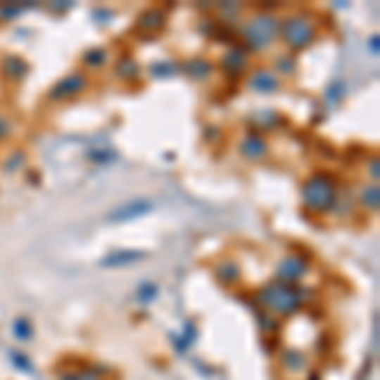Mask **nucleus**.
Instances as JSON below:
<instances>
[{"instance_id":"1","label":"nucleus","mask_w":380,"mask_h":380,"mask_svg":"<svg viewBox=\"0 0 380 380\" xmlns=\"http://www.w3.org/2000/svg\"><path fill=\"white\" fill-rule=\"evenodd\" d=\"M259 307L272 317H294L304 310L307 304V291L299 284H284V281H272L256 291Z\"/></svg>"},{"instance_id":"2","label":"nucleus","mask_w":380,"mask_h":380,"mask_svg":"<svg viewBox=\"0 0 380 380\" xmlns=\"http://www.w3.org/2000/svg\"><path fill=\"white\" fill-rule=\"evenodd\" d=\"M337 201H340V185H337V177L329 175L324 170L312 172L302 185V203L304 208L312 210L317 215L332 213L337 208Z\"/></svg>"},{"instance_id":"3","label":"nucleus","mask_w":380,"mask_h":380,"mask_svg":"<svg viewBox=\"0 0 380 380\" xmlns=\"http://www.w3.org/2000/svg\"><path fill=\"white\" fill-rule=\"evenodd\" d=\"M279 38V18L272 13H253L251 18L241 23V41L248 53H259V51L272 49Z\"/></svg>"},{"instance_id":"4","label":"nucleus","mask_w":380,"mask_h":380,"mask_svg":"<svg viewBox=\"0 0 380 380\" xmlns=\"http://www.w3.org/2000/svg\"><path fill=\"white\" fill-rule=\"evenodd\" d=\"M317 23L310 13L297 11L279 20V38L289 51H304L317 41Z\"/></svg>"},{"instance_id":"5","label":"nucleus","mask_w":380,"mask_h":380,"mask_svg":"<svg viewBox=\"0 0 380 380\" xmlns=\"http://www.w3.org/2000/svg\"><path fill=\"white\" fill-rule=\"evenodd\" d=\"M310 259L302 253H286L284 259L277 264V281L284 284H299L307 274H310Z\"/></svg>"},{"instance_id":"6","label":"nucleus","mask_w":380,"mask_h":380,"mask_svg":"<svg viewBox=\"0 0 380 380\" xmlns=\"http://www.w3.org/2000/svg\"><path fill=\"white\" fill-rule=\"evenodd\" d=\"M89 84H91L89 74H82V71H74V74L63 76V79H58V82L53 84V87H51L49 99H51V101L74 99V96H79V94H82V91H87Z\"/></svg>"},{"instance_id":"7","label":"nucleus","mask_w":380,"mask_h":380,"mask_svg":"<svg viewBox=\"0 0 380 380\" xmlns=\"http://www.w3.org/2000/svg\"><path fill=\"white\" fill-rule=\"evenodd\" d=\"M246 87L251 89V91H256V94H277L279 89H281V79H279L269 66H256V69L248 74Z\"/></svg>"},{"instance_id":"8","label":"nucleus","mask_w":380,"mask_h":380,"mask_svg":"<svg viewBox=\"0 0 380 380\" xmlns=\"http://www.w3.org/2000/svg\"><path fill=\"white\" fill-rule=\"evenodd\" d=\"M223 71L228 76H243L251 66V53H248L243 46H231V49L223 53V61H221Z\"/></svg>"},{"instance_id":"9","label":"nucleus","mask_w":380,"mask_h":380,"mask_svg":"<svg viewBox=\"0 0 380 380\" xmlns=\"http://www.w3.org/2000/svg\"><path fill=\"white\" fill-rule=\"evenodd\" d=\"M239 150L246 160L256 163V160H264L269 155V142H266V137L261 132H248L239 142Z\"/></svg>"},{"instance_id":"10","label":"nucleus","mask_w":380,"mask_h":380,"mask_svg":"<svg viewBox=\"0 0 380 380\" xmlns=\"http://www.w3.org/2000/svg\"><path fill=\"white\" fill-rule=\"evenodd\" d=\"M213 274H215V279H218V281H221L223 286H234V284H239L241 277H243V272H241V266L236 264L234 259H223V261H218V264L213 266Z\"/></svg>"},{"instance_id":"11","label":"nucleus","mask_w":380,"mask_h":380,"mask_svg":"<svg viewBox=\"0 0 380 380\" xmlns=\"http://www.w3.org/2000/svg\"><path fill=\"white\" fill-rule=\"evenodd\" d=\"M0 69H3V76H6V79L20 82V79L28 74V63H25V58H20V56H6Z\"/></svg>"},{"instance_id":"12","label":"nucleus","mask_w":380,"mask_h":380,"mask_svg":"<svg viewBox=\"0 0 380 380\" xmlns=\"http://www.w3.org/2000/svg\"><path fill=\"white\" fill-rule=\"evenodd\" d=\"M150 210V201H137V203H129V205H122V208H117V210H112L109 213V221H129V218H137V215H142V213H147Z\"/></svg>"},{"instance_id":"13","label":"nucleus","mask_w":380,"mask_h":380,"mask_svg":"<svg viewBox=\"0 0 380 380\" xmlns=\"http://www.w3.org/2000/svg\"><path fill=\"white\" fill-rule=\"evenodd\" d=\"M165 25V13L158 11V8H150L147 13H142L137 20V28L139 31H147V33H158L163 31Z\"/></svg>"},{"instance_id":"14","label":"nucleus","mask_w":380,"mask_h":380,"mask_svg":"<svg viewBox=\"0 0 380 380\" xmlns=\"http://www.w3.org/2000/svg\"><path fill=\"white\" fill-rule=\"evenodd\" d=\"M114 71H117V76H120L122 82H137L139 74H142V69H139V63L134 61L132 56H122L120 61L114 63Z\"/></svg>"},{"instance_id":"15","label":"nucleus","mask_w":380,"mask_h":380,"mask_svg":"<svg viewBox=\"0 0 380 380\" xmlns=\"http://www.w3.org/2000/svg\"><path fill=\"white\" fill-rule=\"evenodd\" d=\"M357 203H360L365 210H373V213H375V210H378V205H380V188H378V183L362 185L360 193H357Z\"/></svg>"},{"instance_id":"16","label":"nucleus","mask_w":380,"mask_h":380,"mask_svg":"<svg viewBox=\"0 0 380 380\" xmlns=\"http://www.w3.org/2000/svg\"><path fill=\"white\" fill-rule=\"evenodd\" d=\"M185 74H188L190 79L203 82V79H208V76L213 74V63H210L208 58H190V61L185 63Z\"/></svg>"},{"instance_id":"17","label":"nucleus","mask_w":380,"mask_h":380,"mask_svg":"<svg viewBox=\"0 0 380 380\" xmlns=\"http://www.w3.org/2000/svg\"><path fill=\"white\" fill-rule=\"evenodd\" d=\"M269 69H272L274 74L279 76V79H281V76H291L294 71H297V58H294V53H284V56H277Z\"/></svg>"},{"instance_id":"18","label":"nucleus","mask_w":380,"mask_h":380,"mask_svg":"<svg viewBox=\"0 0 380 380\" xmlns=\"http://www.w3.org/2000/svg\"><path fill=\"white\" fill-rule=\"evenodd\" d=\"M139 259H145V253L142 251H117L112 253V256H107L104 259V266H109V269H114V266H122V264H129V261H139Z\"/></svg>"},{"instance_id":"19","label":"nucleus","mask_w":380,"mask_h":380,"mask_svg":"<svg viewBox=\"0 0 380 380\" xmlns=\"http://www.w3.org/2000/svg\"><path fill=\"white\" fill-rule=\"evenodd\" d=\"M107 61H109L107 49H89L84 53V63H87L89 69H101V66H107Z\"/></svg>"},{"instance_id":"20","label":"nucleus","mask_w":380,"mask_h":380,"mask_svg":"<svg viewBox=\"0 0 380 380\" xmlns=\"http://www.w3.org/2000/svg\"><path fill=\"white\" fill-rule=\"evenodd\" d=\"M284 365L286 370H307V355L304 353H297V350H286L284 353Z\"/></svg>"},{"instance_id":"21","label":"nucleus","mask_w":380,"mask_h":380,"mask_svg":"<svg viewBox=\"0 0 380 380\" xmlns=\"http://www.w3.org/2000/svg\"><path fill=\"white\" fill-rule=\"evenodd\" d=\"M58 380H101V373L94 367H82V370H69V373H61Z\"/></svg>"},{"instance_id":"22","label":"nucleus","mask_w":380,"mask_h":380,"mask_svg":"<svg viewBox=\"0 0 380 380\" xmlns=\"http://www.w3.org/2000/svg\"><path fill=\"white\" fill-rule=\"evenodd\" d=\"M23 11H25V6H20V3H6V6H0V20L18 18Z\"/></svg>"},{"instance_id":"23","label":"nucleus","mask_w":380,"mask_h":380,"mask_svg":"<svg viewBox=\"0 0 380 380\" xmlns=\"http://www.w3.org/2000/svg\"><path fill=\"white\" fill-rule=\"evenodd\" d=\"M23 165H25V152L23 150H15L11 158L6 160V165H3V167H6L8 172H18Z\"/></svg>"},{"instance_id":"24","label":"nucleus","mask_w":380,"mask_h":380,"mask_svg":"<svg viewBox=\"0 0 380 380\" xmlns=\"http://www.w3.org/2000/svg\"><path fill=\"white\" fill-rule=\"evenodd\" d=\"M272 122H281V117H279L277 112H261L256 120H253V125L259 127V129H274Z\"/></svg>"},{"instance_id":"25","label":"nucleus","mask_w":380,"mask_h":380,"mask_svg":"<svg viewBox=\"0 0 380 380\" xmlns=\"http://www.w3.org/2000/svg\"><path fill=\"white\" fill-rule=\"evenodd\" d=\"M13 335L18 337V340H31L33 329L28 319H15V329H13Z\"/></svg>"},{"instance_id":"26","label":"nucleus","mask_w":380,"mask_h":380,"mask_svg":"<svg viewBox=\"0 0 380 380\" xmlns=\"http://www.w3.org/2000/svg\"><path fill=\"white\" fill-rule=\"evenodd\" d=\"M13 134V125L11 120H8L6 114H0V142H6V139H11Z\"/></svg>"},{"instance_id":"27","label":"nucleus","mask_w":380,"mask_h":380,"mask_svg":"<svg viewBox=\"0 0 380 380\" xmlns=\"http://www.w3.org/2000/svg\"><path fill=\"white\" fill-rule=\"evenodd\" d=\"M221 13H223V15H228V18H231V15H239V13H241V6H221Z\"/></svg>"},{"instance_id":"28","label":"nucleus","mask_w":380,"mask_h":380,"mask_svg":"<svg viewBox=\"0 0 380 380\" xmlns=\"http://www.w3.org/2000/svg\"><path fill=\"white\" fill-rule=\"evenodd\" d=\"M367 175H373V183H378V160L367 163Z\"/></svg>"},{"instance_id":"29","label":"nucleus","mask_w":380,"mask_h":380,"mask_svg":"<svg viewBox=\"0 0 380 380\" xmlns=\"http://www.w3.org/2000/svg\"><path fill=\"white\" fill-rule=\"evenodd\" d=\"M370 44H373V53H378V36H373V41H370Z\"/></svg>"}]
</instances>
